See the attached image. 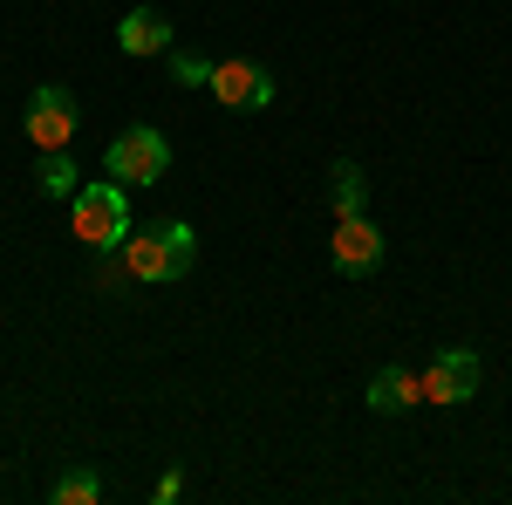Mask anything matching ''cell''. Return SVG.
Returning a JSON list of instances; mask_svg holds the SVG:
<instances>
[{
    "label": "cell",
    "mask_w": 512,
    "mask_h": 505,
    "mask_svg": "<svg viewBox=\"0 0 512 505\" xmlns=\"http://www.w3.org/2000/svg\"><path fill=\"white\" fill-rule=\"evenodd\" d=\"M171 82H178V89H212V62L185 48V55H171Z\"/></svg>",
    "instance_id": "obj_13"
},
{
    "label": "cell",
    "mask_w": 512,
    "mask_h": 505,
    "mask_svg": "<svg viewBox=\"0 0 512 505\" xmlns=\"http://www.w3.org/2000/svg\"><path fill=\"white\" fill-rule=\"evenodd\" d=\"M198 260V233L192 226H178V219H164V226H144V233L123 239V267H130V280H151V287H164V280H185Z\"/></svg>",
    "instance_id": "obj_1"
},
{
    "label": "cell",
    "mask_w": 512,
    "mask_h": 505,
    "mask_svg": "<svg viewBox=\"0 0 512 505\" xmlns=\"http://www.w3.org/2000/svg\"><path fill=\"white\" fill-rule=\"evenodd\" d=\"M55 499L62 505H96L103 499V478H96V471H69V478L55 485Z\"/></svg>",
    "instance_id": "obj_12"
},
{
    "label": "cell",
    "mask_w": 512,
    "mask_h": 505,
    "mask_svg": "<svg viewBox=\"0 0 512 505\" xmlns=\"http://www.w3.org/2000/svg\"><path fill=\"white\" fill-rule=\"evenodd\" d=\"M76 239L89 246V253H117L123 239H130V198H123L117 178L76 192Z\"/></svg>",
    "instance_id": "obj_2"
},
{
    "label": "cell",
    "mask_w": 512,
    "mask_h": 505,
    "mask_svg": "<svg viewBox=\"0 0 512 505\" xmlns=\"http://www.w3.org/2000/svg\"><path fill=\"white\" fill-rule=\"evenodd\" d=\"M35 185H41L48 198H69V192H76V157H69V151H41Z\"/></svg>",
    "instance_id": "obj_10"
},
{
    "label": "cell",
    "mask_w": 512,
    "mask_h": 505,
    "mask_svg": "<svg viewBox=\"0 0 512 505\" xmlns=\"http://www.w3.org/2000/svg\"><path fill=\"white\" fill-rule=\"evenodd\" d=\"M376 260H383V233H376L362 212L335 219V273H369Z\"/></svg>",
    "instance_id": "obj_7"
},
{
    "label": "cell",
    "mask_w": 512,
    "mask_h": 505,
    "mask_svg": "<svg viewBox=\"0 0 512 505\" xmlns=\"http://www.w3.org/2000/svg\"><path fill=\"white\" fill-rule=\"evenodd\" d=\"M417 383H424V403H472L478 355L472 349H437L431 369H417Z\"/></svg>",
    "instance_id": "obj_5"
},
{
    "label": "cell",
    "mask_w": 512,
    "mask_h": 505,
    "mask_svg": "<svg viewBox=\"0 0 512 505\" xmlns=\"http://www.w3.org/2000/svg\"><path fill=\"white\" fill-rule=\"evenodd\" d=\"M349 212H362V171L342 157L335 164V219H349Z\"/></svg>",
    "instance_id": "obj_11"
},
{
    "label": "cell",
    "mask_w": 512,
    "mask_h": 505,
    "mask_svg": "<svg viewBox=\"0 0 512 505\" xmlns=\"http://www.w3.org/2000/svg\"><path fill=\"white\" fill-rule=\"evenodd\" d=\"M103 171H110L117 185H158L164 171H171V144H164L158 130L137 123V130H123L117 144L103 151Z\"/></svg>",
    "instance_id": "obj_3"
},
{
    "label": "cell",
    "mask_w": 512,
    "mask_h": 505,
    "mask_svg": "<svg viewBox=\"0 0 512 505\" xmlns=\"http://www.w3.org/2000/svg\"><path fill=\"white\" fill-rule=\"evenodd\" d=\"M117 48L123 55H164L171 48V21H164L158 7H130L117 21Z\"/></svg>",
    "instance_id": "obj_8"
},
{
    "label": "cell",
    "mask_w": 512,
    "mask_h": 505,
    "mask_svg": "<svg viewBox=\"0 0 512 505\" xmlns=\"http://www.w3.org/2000/svg\"><path fill=\"white\" fill-rule=\"evenodd\" d=\"M410 403H424V383H417L410 369H376L369 410H376V417H396V410H410Z\"/></svg>",
    "instance_id": "obj_9"
},
{
    "label": "cell",
    "mask_w": 512,
    "mask_h": 505,
    "mask_svg": "<svg viewBox=\"0 0 512 505\" xmlns=\"http://www.w3.org/2000/svg\"><path fill=\"white\" fill-rule=\"evenodd\" d=\"M212 96L226 110H267L274 103V76L260 62H212Z\"/></svg>",
    "instance_id": "obj_6"
},
{
    "label": "cell",
    "mask_w": 512,
    "mask_h": 505,
    "mask_svg": "<svg viewBox=\"0 0 512 505\" xmlns=\"http://www.w3.org/2000/svg\"><path fill=\"white\" fill-rule=\"evenodd\" d=\"M28 137H35V151H69L76 144V96L41 82L28 96Z\"/></svg>",
    "instance_id": "obj_4"
}]
</instances>
